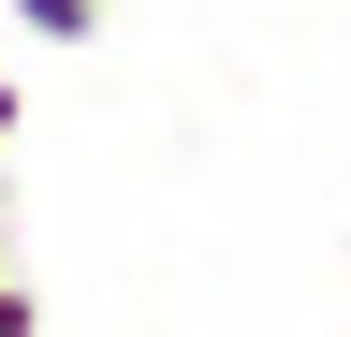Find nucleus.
<instances>
[{
  "mask_svg": "<svg viewBox=\"0 0 351 337\" xmlns=\"http://www.w3.org/2000/svg\"><path fill=\"white\" fill-rule=\"evenodd\" d=\"M15 132H29V103H15V73H0V147H15Z\"/></svg>",
  "mask_w": 351,
  "mask_h": 337,
  "instance_id": "obj_3",
  "label": "nucleus"
},
{
  "mask_svg": "<svg viewBox=\"0 0 351 337\" xmlns=\"http://www.w3.org/2000/svg\"><path fill=\"white\" fill-rule=\"evenodd\" d=\"M0 337H44V293H29L15 264H0Z\"/></svg>",
  "mask_w": 351,
  "mask_h": 337,
  "instance_id": "obj_2",
  "label": "nucleus"
},
{
  "mask_svg": "<svg viewBox=\"0 0 351 337\" xmlns=\"http://www.w3.org/2000/svg\"><path fill=\"white\" fill-rule=\"evenodd\" d=\"M0 15H15L29 45H103V15H117V0H0Z\"/></svg>",
  "mask_w": 351,
  "mask_h": 337,
  "instance_id": "obj_1",
  "label": "nucleus"
}]
</instances>
